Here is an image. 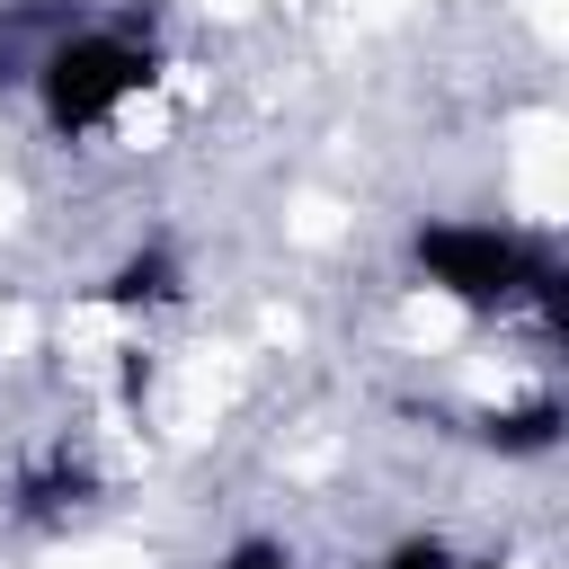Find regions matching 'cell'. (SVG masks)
<instances>
[{
	"mask_svg": "<svg viewBox=\"0 0 569 569\" xmlns=\"http://www.w3.org/2000/svg\"><path fill=\"white\" fill-rule=\"evenodd\" d=\"M151 80V44L116 36V27H71L36 53V89H44V124L53 133H98L124 116V98Z\"/></svg>",
	"mask_w": 569,
	"mask_h": 569,
	"instance_id": "6da1fadb",
	"label": "cell"
},
{
	"mask_svg": "<svg viewBox=\"0 0 569 569\" xmlns=\"http://www.w3.org/2000/svg\"><path fill=\"white\" fill-rule=\"evenodd\" d=\"M418 267L471 311H516V302L551 293V258L507 222H427L418 231Z\"/></svg>",
	"mask_w": 569,
	"mask_h": 569,
	"instance_id": "7a4b0ae2",
	"label": "cell"
},
{
	"mask_svg": "<svg viewBox=\"0 0 569 569\" xmlns=\"http://www.w3.org/2000/svg\"><path fill=\"white\" fill-rule=\"evenodd\" d=\"M169 293H178V258H169V249L124 258V267H116V284H107V302H169Z\"/></svg>",
	"mask_w": 569,
	"mask_h": 569,
	"instance_id": "3957f363",
	"label": "cell"
},
{
	"mask_svg": "<svg viewBox=\"0 0 569 569\" xmlns=\"http://www.w3.org/2000/svg\"><path fill=\"white\" fill-rule=\"evenodd\" d=\"M382 569H462V551H453L445 533H409V542L382 551Z\"/></svg>",
	"mask_w": 569,
	"mask_h": 569,
	"instance_id": "277c9868",
	"label": "cell"
},
{
	"mask_svg": "<svg viewBox=\"0 0 569 569\" xmlns=\"http://www.w3.org/2000/svg\"><path fill=\"white\" fill-rule=\"evenodd\" d=\"M222 569H293V551L284 542H240V551H222Z\"/></svg>",
	"mask_w": 569,
	"mask_h": 569,
	"instance_id": "5b68a950",
	"label": "cell"
}]
</instances>
